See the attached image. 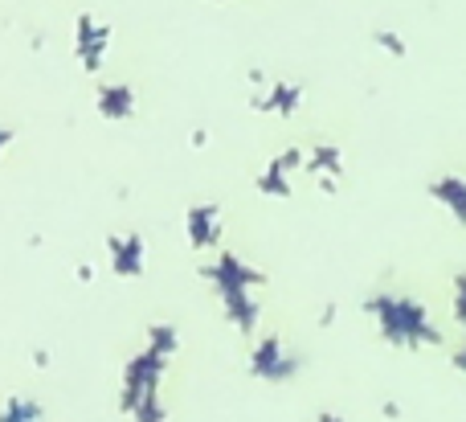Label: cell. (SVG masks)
<instances>
[{
  "instance_id": "6da1fadb",
  "label": "cell",
  "mask_w": 466,
  "mask_h": 422,
  "mask_svg": "<svg viewBox=\"0 0 466 422\" xmlns=\"http://www.w3.org/2000/svg\"><path fill=\"white\" fill-rule=\"evenodd\" d=\"M364 312L377 320L380 336H385L389 345H397V349H438V345H442V333L434 328L426 304L413 300V295L380 292V295H372V300H364Z\"/></svg>"
},
{
  "instance_id": "7a4b0ae2",
  "label": "cell",
  "mask_w": 466,
  "mask_h": 422,
  "mask_svg": "<svg viewBox=\"0 0 466 422\" xmlns=\"http://www.w3.org/2000/svg\"><path fill=\"white\" fill-rule=\"evenodd\" d=\"M106 41H111V33H106V25H98L90 13L78 16V57L86 70H98L103 66V49Z\"/></svg>"
},
{
  "instance_id": "3957f363",
  "label": "cell",
  "mask_w": 466,
  "mask_h": 422,
  "mask_svg": "<svg viewBox=\"0 0 466 422\" xmlns=\"http://www.w3.org/2000/svg\"><path fill=\"white\" fill-rule=\"evenodd\" d=\"M295 369H299V361L287 357L282 341H274V336H270V341L258 345V353H254V374H258V377H274V382H287Z\"/></svg>"
},
{
  "instance_id": "277c9868",
  "label": "cell",
  "mask_w": 466,
  "mask_h": 422,
  "mask_svg": "<svg viewBox=\"0 0 466 422\" xmlns=\"http://www.w3.org/2000/svg\"><path fill=\"white\" fill-rule=\"evenodd\" d=\"M430 197H434V201L442 205V210L466 230V177H454V172H446V177H438L434 185H430Z\"/></svg>"
},
{
  "instance_id": "5b68a950",
  "label": "cell",
  "mask_w": 466,
  "mask_h": 422,
  "mask_svg": "<svg viewBox=\"0 0 466 422\" xmlns=\"http://www.w3.org/2000/svg\"><path fill=\"white\" fill-rule=\"evenodd\" d=\"M299 103H303V90L295 82H270L266 95L254 98V111H270V115H295Z\"/></svg>"
},
{
  "instance_id": "8992f818",
  "label": "cell",
  "mask_w": 466,
  "mask_h": 422,
  "mask_svg": "<svg viewBox=\"0 0 466 422\" xmlns=\"http://www.w3.org/2000/svg\"><path fill=\"white\" fill-rule=\"evenodd\" d=\"M95 111L103 115V119L119 123V119H127V115L136 111V95H131V87H123V82H111V87L98 90Z\"/></svg>"
},
{
  "instance_id": "52a82bcc",
  "label": "cell",
  "mask_w": 466,
  "mask_h": 422,
  "mask_svg": "<svg viewBox=\"0 0 466 422\" xmlns=\"http://www.w3.org/2000/svg\"><path fill=\"white\" fill-rule=\"evenodd\" d=\"M188 238L193 246H213L221 238V213L218 205H193L188 210Z\"/></svg>"
},
{
  "instance_id": "ba28073f",
  "label": "cell",
  "mask_w": 466,
  "mask_h": 422,
  "mask_svg": "<svg viewBox=\"0 0 466 422\" xmlns=\"http://www.w3.org/2000/svg\"><path fill=\"white\" fill-rule=\"evenodd\" d=\"M111 262L119 275H139L144 271V238L139 234L111 238Z\"/></svg>"
},
{
  "instance_id": "9c48e42d",
  "label": "cell",
  "mask_w": 466,
  "mask_h": 422,
  "mask_svg": "<svg viewBox=\"0 0 466 422\" xmlns=\"http://www.w3.org/2000/svg\"><path fill=\"white\" fill-rule=\"evenodd\" d=\"M307 172H315V177H339L344 172V156H339V148L331 144H315L307 148Z\"/></svg>"
},
{
  "instance_id": "30bf717a",
  "label": "cell",
  "mask_w": 466,
  "mask_h": 422,
  "mask_svg": "<svg viewBox=\"0 0 466 422\" xmlns=\"http://www.w3.org/2000/svg\"><path fill=\"white\" fill-rule=\"evenodd\" d=\"M258 189H262L266 197H290V172L279 169V164H266V172L258 177Z\"/></svg>"
},
{
  "instance_id": "8fae6325",
  "label": "cell",
  "mask_w": 466,
  "mask_h": 422,
  "mask_svg": "<svg viewBox=\"0 0 466 422\" xmlns=\"http://www.w3.org/2000/svg\"><path fill=\"white\" fill-rule=\"evenodd\" d=\"M372 46L385 49L389 57H405V54H410L405 37H401V33H393V29H377V33H372Z\"/></svg>"
},
{
  "instance_id": "7c38bea8",
  "label": "cell",
  "mask_w": 466,
  "mask_h": 422,
  "mask_svg": "<svg viewBox=\"0 0 466 422\" xmlns=\"http://www.w3.org/2000/svg\"><path fill=\"white\" fill-rule=\"evenodd\" d=\"M454 320H459L466 333V275L454 279Z\"/></svg>"
},
{
  "instance_id": "4fadbf2b",
  "label": "cell",
  "mask_w": 466,
  "mask_h": 422,
  "mask_svg": "<svg viewBox=\"0 0 466 422\" xmlns=\"http://www.w3.org/2000/svg\"><path fill=\"white\" fill-rule=\"evenodd\" d=\"M380 415H385V418H401V407H397V402H385V407H380Z\"/></svg>"
},
{
  "instance_id": "5bb4252c",
  "label": "cell",
  "mask_w": 466,
  "mask_h": 422,
  "mask_svg": "<svg viewBox=\"0 0 466 422\" xmlns=\"http://www.w3.org/2000/svg\"><path fill=\"white\" fill-rule=\"evenodd\" d=\"M454 369H459V374H466V345L459 353H454Z\"/></svg>"
},
{
  "instance_id": "9a60e30c",
  "label": "cell",
  "mask_w": 466,
  "mask_h": 422,
  "mask_svg": "<svg viewBox=\"0 0 466 422\" xmlns=\"http://www.w3.org/2000/svg\"><path fill=\"white\" fill-rule=\"evenodd\" d=\"M319 422H344V418H336V415H319Z\"/></svg>"
},
{
  "instance_id": "2e32d148",
  "label": "cell",
  "mask_w": 466,
  "mask_h": 422,
  "mask_svg": "<svg viewBox=\"0 0 466 422\" xmlns=\"http://www.w3.org/2000/svg\"><path fill=\"white\" fill-rule=\"evenodd\" d=\"M5 139H8V136H0V144H5Z\"/></svg>"
}]
</instances>
